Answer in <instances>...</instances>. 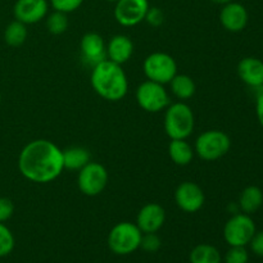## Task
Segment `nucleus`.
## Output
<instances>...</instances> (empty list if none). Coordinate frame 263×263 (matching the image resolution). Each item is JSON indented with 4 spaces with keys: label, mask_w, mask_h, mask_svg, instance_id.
<instances>
[{
    "label": "nucleus",
    "mask_w": 263,
    "mask_h": 263,
    "mask_svg": "<svg viewBox=\"0 0 263 263\" xmlns=\"http://www.w3.org/2000/svg\"><path fill=\"white\" fill-rule=\"evenodd\" d=\"M163 126L171 140L187 139L193 134L195 126L193 109L184 102L172 103L164 109Z\"/></svg>",
    "instance_id": "obj_3"
},
{
    "label": "nucleus",
    "mask_w": 263,
    "mask_h": 263,
    "mask_svg": "<svg viewBox=\"0 0 263 263\" xmlns=\"http://www.w3.org/2000/svg\"><path fill=\"white\" fill-rule=\"evenodd\" d=\"M262 53H263V45H262Z\"/></svg>",
    "instance_id": "obj_36"
},
{
    "label": "nucleus",
    "mask_w": 263,
    "mask_h": 263,
    "mask_svg": "<svg viewBox=\"0 0 263 263\" xmlns=\"http://www.w3.org/2000/svg\"><path fill=\"white\" fill-rule=\"evenodd\" d=\"M109 180L107 168L98 162L90 161L82 167L77 176V185L80 192L86 197H97L105 189Z\"/></svg>",
    "instance_id": "obj_9"
},
{
    "label": "nucleus",
    "mask_w": 263,
    "mask_h": 263,
    "mask_svg": "<svg viewBox=\"0 0 263 263\" xmlns=\"http://www.w3.org/2000/svg\"><path fill=\"white\" fill-rule=\"evenodd\" d=\"M220 251L211 244H198L189 254L190 263H221Z\"/></svg>",
    "instance_id": "obj_22"
},
{
    "label": "nucleus",
    "mask_w": 263,
    "mask_h": 263,
    "mask_svg": "<svg viewBox=\"0 0 263 263\" xmlns=\"http://www.w3.org/2000/svg\"><path fill=\"white\" fill-rule=\"evenodd\" d=\"M14 213V204L9 198L0 197V222H7Z\"/></svg>",
    "instance_id": "obj_30"
},
{
    "label": "nucleus",
    "mask_w": 263,
    "mask_h": 263,
    "mask_svg": "<svg viewBox=\"0 0 263 263\" xmlns=\"http://www.w3.org/2000/svg\"><path fill=\"white\" fill-rule=\"evenodd\" d=\"M80 53L87 66L94 67L107 59V44L99 33L87 32L80 41Z\"/></svg>",
    "instance_id": "obj_13"
},
{
    "label": "nucleus",
    "mask_w": 263,
    "mask_h": 263,
    "mask_svg": "<svg viewBox=\"0 0 263 263\" xmlns=\"http://www.w3.org/2000/svg\"><path fill=\"white\" fill-rule=\"evenodd\" d=\"M148 9V0H117L115 18L123 27H134L145 20Z\"/></svg>",
    "instance_id": "obj_10"
},
{
    "label": "nucleus",
    "mask_w": 263,
    "mask_h": 263,
    "mask_svg": "<svg viewBox=\"0 0 263 263\" xmlns=\"http://www.w3.org/2000/svg\"><path fill=\"white\" fill-rule=\"evenodd\" d=\"M176 205L186 213H195L204 205L205 195L202 187L193 181H184L175 190Z\"/></svg>",
    "instance_id": "obj_11"
},
{
    "label": "nucleus",
    "mask_w": 263,
    "mask_h": 263,
    "mask_svg": "<svg viewBox=\"0 0 263 263\" xmlns=\"http://www.w3.org/2000/svg\"><path fill=\"white\" fill-rule=\"evenodd\" d=\"M48 0H17L13 7L14 18L25 25H35L48 15Z\"/></svg>",
    "instance_id": "obj_12"
},
{
    "label": "nucleus",
    "mask_w": 263,
    "mask_h": 263,
    "mask_svg": "<svg viewBox=\"0 0 263 263\" xmlns=\"http://www.w3.org/2000/svg\"><path fill=\"white\" fill-rule=\"evenodd\" d=\"M69 25L68 17L66 13L54 10L49 15H46V28L53 35H62L67 31Z\"/></svg>",
    "instance_id": "obj_24"
},
{
    "label": "nucleus",
    "mask_w": 263,
    "mask_h": 263,
    "mask_svg": "<svg viewBox=\"0 0 263 263\" xmlns=\"http://www.w3.org/2000/svg\"><path fill=\"white\" fill-rule=\"evenodd\" d=\"M210 2L215 3V4H220V5H225L228 4V3L233 2V0H210Z\"/></svg>",
    "instance_id": "obj_33"
},
{
    "label": "nucleus",
    "mask_w": 263,
    "mask_h": 263,
    "mask_svg": "<svg viewBox=\"0 0 263 263\" xmlns=\"http://www.w3.org/2000/svg\"><path fill=\"white\" fill-rule=\"evenodd\" d=\"M249 21V14L243 4L236 2H230L222 5L220 12V23L229 32H241L247 27Z\"/></svg>",
    "instance_id": "obj_15"
},
{
    "label": "nucleus",
    "mask_w": 263,
    "mask_h": 263,
    "mask_svg": "<svg viewBox=\"0 0 263 263\" xmlns=\"http://www.w3.org/2000/svg\"><path fill=\"white\" fill-rule=\"evenodd\" d=\"M249 253L246 247H230L225 254V263H248Z\"/></svg>",
    "instance_id": "obj_27"
},
{
    "label": "nucleus",
    "mask_w": 263,
    "mask_h": 263,
    "mask_svg": "<svg viewBox=\"0 0 263 263\" xmlns=\"http://www.w3.org/2000/svg\"><path fill=\"white\" fill-rule=\"evenodd\" d=\"M170 87H171L172 94L181 102L193 98V95L195 94V90H197L195 82L192 77L187 76V74L179 73H176V76L170 81Z\"/></svg>",
    "instance_id": "obj_21"
},
{
    "label": "nucleus",
    "mask_w": 263,
    "mask_h": 263,
    "mask_svg": "<svg viewBox=\"0 0 263 263\" xmlns=\"http://www.w3.org/2000/svg\"><path fill=\"white\" fill-rule=\"evenodd\" d=\"M18 170L28 181L48 184L63 172L62 149L46 139H36L23 146L18 156Z\"/></svg>",
    "instance_id": "obj_1"
},
{
    "label": "nucleus",
    "mask_w": 263,
    "mask_h": 263,
    "mask_svg": "<svg viewBox=\"0 0 263 263\" xmlns=\"http://www.w3.org/2000/svg\"><path fill=\"white\" fill-rule=\"evenodd\" d=\"M143 233L136 223L123 221L110 229L108 234V247L117 256H127L140 248Z\"/></svg>",
    "instance_id": "obj_4"
},
{
    "label": "nucleus",
    "mask_w": 263,
    "mask_h": 263,
    "mask_svg": "<svg viewBox=\"0 0 263 263\" xmlns=\"http://www.w3.org/2000/svg\"><path fill=\"white\" fill-rule=\"evenodd\" d=\"M64 170L80 171L91 161V154L84 146H71L62 151Z\"/></svg>",
    "instance_id": "obj_19"
},
{
    "label": "nucleus",
    "mask_w": 263,
    "mask_h": 263,
    "mask_svg": "<svg viewBox=\"0 0 263 263\" xmlns=\"http://www.w3.org/2000/svg\"><path fill=\"white\" fill-rule=\"evenodd\" d=\"M135 98L139 107L149 113H159L171 104L170 94L163 85L151 80H146L139 85Z\"/></svg>",
    "instance_id": "obj_7"
},
{
    "label": "nucleus",
    "mask_w": 263,
    "mask_h": 263,
    "mask_svg": "<svg viewBox=\"0 0 263 263\" xmlns=\"http://www.w3.org/2000/svg\"><path fill=\"white\" fill-rule=\"evenodd\" d=\"M107 2H110V3H116L117 0H107Z\"/></svg>",
    "instance_id": "obj_34"
},
{
    "label": "nucleus",
    "mask_w": 263,
    "mask_h": 263,
    "mask_svg": "<svg viewBox=\"0 0 263 263\" xmlns=\"http://www.w3.org/2000/svg\"><path fill=\"white\" fill-rule=\"evenodd\" d=\"M90 82L94 91L109 102L123 99L128 91V80L122 66L109 59L92 67Z\"/></svg>",
    "instance_id": "obj_2"
},
{
    "label": "nucleus",
    "mask_w": 263,
    "mask_h": 263,
    "mask_svg": "<svg viewBox=\"0 0 263 263\" xmlns=\"http://www.w3.org/2000/svg\"><path fill=\"white\" fill-rule=\"evenodd\" d=\"M238 76L249 89L263 85V61L256 57H246L238 63Z\"/></svg>",
    "instance_id": "obj_16"
},
{
    "label": "nucleus",
    "mask_w": 263,
    "mask_h": 263,
    "mask_svg": "<svg viewBox=\"0 0 263 263\" xmlns=\"http://www.w3.org/2000/svg\"><path fill=\"white\" fill-rule=\"evenodd\" d=\"M27 25H25V23L20 22L17 20L10 22L4 30L5 44L12 46V48H18V46L23 45L26 43V40H27Z\"/></svg>",
    "instance_id": "obj_23"
},
{
    "label": "nucleus",
    "mask_w": 263,
    "mask_h": 263,
    "mask_svg": "<svg viewBox=\"0 0 263 263\" xmlns=\"http://www.w3.org/2000/svg\"><path fill=\"white\" fill-rule=\"evenodd\" d=\"M166 221V211L158 203H146L136 216V226L143 234L158 233Z\"/></svg>",
    "instance_id": "obj_14"
},
{
    "label": "nucleus",
    "mask_w": 263,
    "mask_h": 263,
    "mask_svg": "<svg viewBox=\"0 0 263 263\" xmlns=\"http://www.w3.org/2000/svg\"><path fill=\"white\" fill-rule=\"evenodd\" d=\"M143 69L146 79L166 85L170 84V81L176 76L177 64L170 54L156 51L144 59Z\"/></svg>",
    "instance_id": "obj_8"
},
{
    "label": "nucleus",
    "mask_w": 263,
    "mask_h": 263,
    "mask_svg": "<svg viewBox=\"0 0 263 263\" xmlns=\"http://www.w3.org/2000/svg\"><path fill=\"white\" fill-rule=\"evenodd\" d=\"M256 223L247 213H234L223 226V239L230 247H247L256 234Z\"/></svg>",
    "instance_id": "obj_6"
},
{
    "label": "nucleus",
    "mask_w": 263,
    "mask_h": 263,
    "mask_svg": "<svg viewBox=\"0 0 263 263\" xmlns=\"http://www.w3.org/2000/svg\"><path fill=\"white\" fill-rule=\"evenodd\" d=\"M256 115L259 125L263 128V94L256 98Z\"/></svg>",
    "instance_id": "obj_32"
},
{
    "label": "nucleus",
    "mask_w": 263,
    "mask_h": 263,
    "mask_svg": "<svg viewBox=\"0 0 263 263\" xmlns=\"http://www.w3.org/2000/svg\"><path fill=\"white\" fill-rule=\"evenodd\" d=\"M148 22V25H151L152 27H159V26L163 23L164 21V14L162 12V9L157 7H149L148 12L145 14V20Z\"/></svg>",
    "instance_id": "obj_29"
},
{
    "label": "nucleus",
    "mask_w": 263,
    "mask_h": 263,
    "mask_svg": "<svg viewBox=\"0 0 263 263\" xmlns=\"http://www.w3.org/2000/svg\"><path fill=\"white\" fill-rule=\"evenodd\" d=\"M263 204V192L261 187L249 185L241 192L239 197V210L247 215L257 212Z\"/></svg>",
    "instance_id": "obj_20"
},
{
    "label": "nucleus",
    "mask_w": 263,
    "mask_h": 263,
    "mask_svg": "<svg viewBox=\"0 0 263 263\" xmlns=\"http://www.w3.org/2000/svg\"><path fill=\"white\" fill-rule=\"evenodd\" d=\"M162 246V240L157 233H146L143 234L140 241V248L143 251L148 252V253H156L157 251H159Z\"/></svg>",
    "instance_id": "obj_26"
},
{
    "label": "nucleus",
    "mask_w": 263,
    "mask_h": 263,
    "mask_svg": "<svg viewBox=\"0 0 263 263\" xmlns=\"http://www.w3.org/2000/svg\"><path fill=\"white\" fill-rule=\"evenodd\" d=\"M0 103H2V94H0Z\"/></svg>",
    "instance_id": "obj_35"
},
{
    "label": "nucleus",
    "mask_w": 263,
    "mask_h": 263,
    "mask_svg": "<svg viewBox=\"0 0 263 263\" xmlns=\"http://www.w3.org/2000/svg\"><path fill=\"white\" fill-rule=\"evenodd\" d=\"M231 148L230 136L221 130H207L195 140L194 152L200 159L213 162L222 158Z\"/></svg>",
    "instance_id": "obj_5"
},
{
    "label": "nucleus",
    "mask_w": 263,
    "mask_h": 263,
    "mask_svg": "<svg viewBox=\"0 0 263 263\" xmlns=\"http://www.w3.org/2000/svg\"><path fill=\"white\" fill-rule=\"evenodd\" d=\"M51 8L58 12H63L66 14L74 12L82 5L84 0H49Z\"/></svg>",
    "instance_id": "obj_28"
},
{
    "label": "nucleus",
    "mask_w": 263,
    "mask_h": 263,
    "mask_svg": "<svg viewBox=\"0 0 263 263\" xmlns=\"http://www.w3.org/2000/svg\"><path fill=\"white\" fill-rule=\"evenodd\" d=\"M249 246H251L252 252L254 254H257L258 257H263V230L258 231V233L256 231Z\"/></svg>",
    "instance_id": "obj_31"
},
{
    "label": "nucleus",
    "mask_w": 263,
    "mask_h": 263,
    "mask_svg": "<svg viewBox=\"0 0 263 263\" xmlns=\"http://www.w3.org/2000/svg\"><path fill=\"white\" fill-rule=\"evenodd\" d=\"M194 148L186 141V139H174L168 144V156L177 166H187L194 158Z\"/></svg>",
    "instance_id": "obj_18"
},
{
    "label": "nucleus",
    "mask_w": 263,
    "mask_h": 263,
    "mask_svg": "<svg viewBox=\"0 0 263 263\" xmlns=\"http://www.w3.org/2000/svg\"><path fill=\"white\" fill-rule=\"evenodd\" d=\"M134 54V43L127 35L118 33L115 35L107 44V59L121 64L128 61Z\"/></svg>",
    "instance_id": "obj_17"
},
{
    "label": "nucleus",
    "mask_w": 263,
    "mask_h": 263,
    "mask_svg": "<svg viewBox=\"0 0 263 263\" xmlns=\"http://www.w3.org/2000/svg\"><path fill=\"white\" fill-rule=\"evenodd\" d=\"M14 236L4 222H0V258L7 257L14 249Z\"/></svg>",
    "instance_id": "obj_25"
}]
</instances>
